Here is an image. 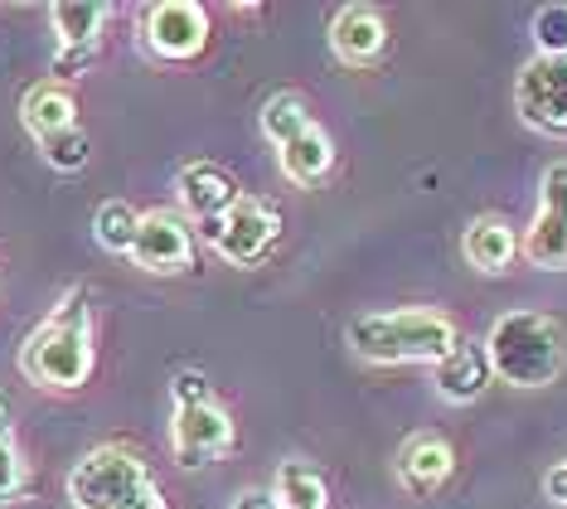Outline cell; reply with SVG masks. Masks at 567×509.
<instances>
[{"label":"cell","instance_id":"14","mask_svg":"<svg viewBox=\"0 0 567 509\" xmlns=\"http://www.w3.org/2000/svg\"><path fill=\"white\" fill-rule=\"evenodd\" d=\"M238 200H243V190L234 185V175L218 170L214 161H189L185 170H179V204H185L199 224L224 218Z\"/></svg>","mask_w":567,"mask_h":509},{"label":"cell","instance_id":"5","mask_svg":"<svg viewBox=\"0 0 567 509\" xmlns=\"http://www.w3.org/2000/svg\"><path fill=\"white\" fill-rule=\"evenodd\" d=\"M199 233L214 243V253L224 257V263L252 267V263H262V257L277 247V238H281V214L267 200H252V194H243V200L228 208L224 218H214V224H199Z\"/></svg>","mask_w":567,"mask_h":509},{"label":"cell","instance_id":"20","mask_svg":"<svg viewBox=\"0 0 567 509\" xmlns=\"http://www.w3.org/2000/svg\"><path fill=\"white\" fill-rule=\"evenodd\" d=\"M136 228H141V214H136V208L126 204V200L97 204V214H93V238L107 247V253H132Z\"/></svg>","mask_w":567,"mask_h":509},{"label":"cell","instance_id":"22","mask_svg":"<svg viewBox=\"0 0 567 509\" xmlns=\"http://www.w3.org/2000/svg\"><path fill=\"white\" fill-rule=\"evenodd\" d=\"M311 112H306V102L296 98V93H277V98H267V108H262V132L267 141H277V151L287 146V141H296L301 132H311Z\"/></svg>","mask_w":567,"mask_h":509},{"label":"cell","instance_id":"17","mask_svg":"<svg viewBox=\"0 0 567 509\" xmlns=\"http://www.w3.org/2000/svg\"><path fill=\"white\" fill-rule=\"evenodd\" d=\"M20 122L24 132L34 141L54 136V132H69V126H79V102L63 83H34L30 93L20 102Z\"/></svg>","mask_w":567,"mask_h":509},{"label":"cell","instance_id":"7","mask_svg":"<svg viewBox=\"0 0 567 509\" xmlns=\"http://www.w3.org/2000/svg\"><path fill=\"white\" fill-rule=\"evenodd\" d=\"M514 102L528 126L548 136H567V54H538L524 63Z\"/></svg>","mask_w":567,"mask_h":509},{"label":"cell","instance_id":"2","mask_svg":"<svg viewBox=\"0 0 567 509\" xmlns=\"http://www.w3.org/2000/svg\"><path fill=\"white\" fill-rule=\"evenodd\" d=\"M489 374L509 388H548L567 369V339L544 311H505L481 339Z\"/></svg>","mask_w":567,"mask_h":509},{"label":"cell","instance_id":"3","mask_svg":"<svg viewBox=\"0 0 567 509\" xmlns=\"http://www.w3.org/2000/svg\"><path fill=\"white\" fill-rule=\"evenodd\" d=\"M456 339L451 316L432 306H398L350 320V349L369 364H436Z\"/></svg>","mask_w":567,"mask_h":509},{"label":"cell","instance_id":"4","mask_svg":"<svg viewBox=\"0 0 567 509\" xmlns=\"http://www.w3.org/2000/svg\"><path fill=\"white\" fill-rule=\"evenodd\" d=\"M69 500L79 509H165L156 476L146 471L136 451L126 447H93L73 466Z\"/></svg>","mask_w":567,"mask_h":509},{"label":"cell","instance_id":"15","mask_svg":"<svg viewBox=\"0 0 567 509\" xmlns=\"http://www.w3.org/2000/svg\"><path fill=\"white\" fill-rule=\"evenodd\" d=\"M398 480L412 490V495H432L442 490L451 480V466H456V451H451V441L432 437V432H417L408 437L403 447H398Z\"/></svg>","mask_w":567,"mask_h":509},{"label":"cell","instance_id":"1","mask_svg":"<svg viewBox=\"0 0 567 509\" xmlns=\"http://www.w3.org/2000/svg\"><path fill=\"white\" fill-rule=\"evenodd\" d=\"M93 296H87V286H73L24 339L20 374L40 388H54V394H73L93 378Z\"/></svg>","mask_w":567,"mask_h":509},{"label":"cell","instance_id":"10","mask_svg":"<svg viewBox=\"0 0 567 509\" xmlns=\"http://www.w3.org/2000/svg\"><path fill=\"white\" fill-rule=\"evenodd\" d=\"M107 16L112 10L97 6V0H63V6H49V20H54V34H59V54H54L59 78H79L87 63L97 59Z\"/></svg>","mask_w":567,"mask_h":509},{"label":"cell","instance_id":"27","mask_svg":"<svg viewBox=\"0 0 567 509\" xmlns=\"http://www.w3.org/2000/svg\"><path fill=\"white\" fill-rule=\"evenodd\" d=\"M234 509H281V505H277L272 490H243L234 500Z\"/></svg>","mask_w":567,"mask_h":509},{"label":"cell","instance_id":"21","mask_svg":"<svg viewBox=\"0 0 567 509\" xmlns=\"http://www.w3.org/2000/svg\"><path fill=\"white\" fill-rule=\"evenodd\" d=\"M30 490V466L16 447V432H10V398L0 394V505L20 500Z\"/></svg>","mask_w":567,"mask_h":509},{"label":"cell","instance_id":"23","mask_svg":"<svg viewBox=\"0 0 567 509\" xmlns=\"http://www.w3.org/2000/svg\"><path fill=\"white\" fill-rule=\"evenodd\" d=\"M40 151H44V161H49V165L63 170V175L83 170V165H87V155H93V146H87V132H83V126H69V132L44 136V141H40Z\"/></svg>","mask_w":567,"mask_h":509},{"label":"cell","instance_id":"19","mask_svg":"<svg viewBox=\"0 0 567 509\" xmlns=\"http://www.w3.org/2000/svg\"><path fill=\"white\" fill-rule=\"evenodd\" d=\"M272 495L281 509H330V486L311 461H281Z\"/></svg>","mask_w":567,"mask_h":509},{"label":"cell","instance_id":"26","mask_svg":"<svg viewBox=\"0 0 567 509\" xmlns=\"http://www.w3.org/2000/svg\"><path fill=\"white\" fill-rule=\"evenodd\" d=\"M544 495H548V500L558 505V509H567V461H558V466H553V471L544 476Z\"/></svg>","mask_w":567,"mask_h":509},{"label":"cell","instance_id":"9","mask_svg":"<svg viewBox=\"0 0 567 509\" xmlns=\"http://www.w3.org/2000/svg\"><path fill=\"white\" fill-rule=\"evenodd\" d=\"M209 44V10L199 0H161L146 10V49L165 63H185Z\"/></svg>","mask_w":567,"mask_h":509},{"label":"cell","instance_id":"24","mask_svg":"<svg viewBox=\"0 0 567 509\" xmlns=\"http://www.w3.org/2000/svg\"><path fill=\"white\" fill-rule=\"evenodd\" d=\"M538 54H567V6H544L534 16Z\"/></svg>","mask_w":567,"mask_h":509},{"label":"cell","instance_id":"16","mask_svg":"<svg viewBox=\"0 0 567 509\" xmlns=\"http://www.w3.org/2000/svg\"><path fill=\"white\" fill-rule=\"evenodd\" d=\"M461 253H466V263L475 272H505L514 257H519V233H514L499 214H481V218H471V228H466V238H461Z\"/></svg>","mask_w":567,"mask_h":509},{"label":"cell","instance_id":"13","mask_svg":"<svg viewBox=\"0 0 567 509\" xmlns=\"http://www.w3.org/2000/svg\"><path fill=\"white\" fill-rule=\"evenodd\" d=\"M330 44L350 69H369L383 54V44H389V24H383V16L373 6H344L330 20Z\"/></svg>","mask_w":567,"mask_h":509},{"label":"cell","instance_id":"12","mask_svg":"<svg viewBox=\"0 0 567 509\" xmlns=\"http://www.w3.org/2000/svg\"><path fill=\"white\" fill-rule=\"evenodd\" d=\"M489 355L481 339H456L442 359L432 364V384L446 403H475L489 388Z\"/></svg>","mask_w":567,"mask_h":509},{"label":"cell","instance_id":"6","mask_svg":"<svg viewBox=\"0 0 567 509\" xmlns=\"http://www.w3.org/2000/svg\"><path fill=\"white\" fill-rule=\"evenodd\" d=\"M519 253L528 267L563 272L567 267V161L544 170V190H538V214L528 233L519 238Z\"/></svg>","mask_w":567,"mask_h":509},{"label":"cell","instance_id":"18","mask_svg":"<svg viewBox=\"0 0 567 509\" xmlns=\"http://www.w3.org/2000/svg\"><path fill=\"white\" fill-rule=\"evenodd\" d=\"M277 155H281V175L296 180V185H306V190H316L320 180L330 175V165H334V141L320 132V126H311V132L287 141Z\"/></svg>","mask_w":567,"mask_h":509},{"label":"cell","instance_id":"11","mask_svg":"<svg viewBox=\"0 0 567 509\" xmlns=\"http://www.w3.org/2000/svg\"><path fill=\"white\" fill-rule=\"evenodd\" d=\"M132 263L146 272H185L195 263V238H189V224L171 208H151L141 214L136 243H132Z\"/></svg>","mask_w":567,"mask_h":509},{"label":"cell","instance_id":"8","mask_svg":"<svg viewBox=\"0 0 567 509\" xmlns=\"http://www.w3.org/2000/svg\"><path fill=\"white\" fill-rule=\"evenodd\" d=\"M171 447L185 471H204L218 456L234 451V417L218 403H199V408H175L171 417Z\"/></svg>","mask_w":567,"mask_h":509},{"label":"cell","instance_id":"25","mask_svg":"<svg viewBox=\"0 0 567 509\" xmlns=\"http://www.w3.org/2000/svg\"><path fill=\"white\" fill-rule=\"evenodd\" d=\"M171 398H175V408H199V403H214V388L199 369H179L171 378Z\"/></svg>","mask_w":567,"mask_h":509}]
</instances>
